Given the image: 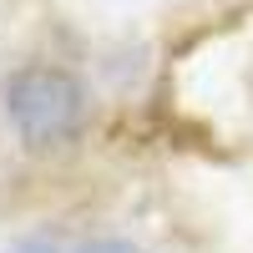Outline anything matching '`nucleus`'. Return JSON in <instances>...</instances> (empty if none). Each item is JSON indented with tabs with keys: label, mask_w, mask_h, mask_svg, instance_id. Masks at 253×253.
<instances>
[{
	"label": "nucleus",
	"mask_w": 253,
	"mask_h": 253,
	"mask_svg": "<svg viewBox=\"0 0 253 253\" xmlns=\"http://www.w3.org/2000/svg\"><path fill=\"white\" fill-rule=\"evenodd\" d=\"M15 253H56V248H51V243H41V238H31V243H20Z\"/></svg>",
	"instance_id": "3"
},
{
	"label": "nucleus",
	"mask_w": 253,
	"mask_h": 253,
	"mask_svg": "<svg viewBox=\"0 0 253 253\" xmlns=\"http://www.w3.org/2000/svg\"><path fill=\"white\" fill-rule=\"evenodd\" d=\"M5 117L31 152H51V147H66L81 132L86 96H81L76 76H66V71L26 66L5 81Z\"/></svg>",
	"instance_id": "1"
},
{
	"label": "nucleus",
	"mask_w": 253,
	"mask_h": 253,
	"mask_svg": "<svg viewBox=\"0 0 253 253\" xmlns=\"http://www.w3.org/2000/svg\"><path fill=\"white\" fill-rule=\"evenodd\" d=\"M76 253H142L137 243H122V238H96V243H81Z\"/></svg>",
	"instance_id": "2"
}]
</instances>
